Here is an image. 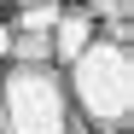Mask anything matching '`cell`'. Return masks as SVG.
<instances>
[{
  "label": "cell",
  "mask_w": 134,
  "mask_h": 134,
  "mask_svg": "<svg viewBox=\"0 0 134 134\" xmlns=\"http://www.w3.org/2000/svg\"><path fill=\"white\" fill-rule=\"evenodd\" d=\"M58 12H64V0H53V6H24L18 24H12V35H53Z\"/></svg>",
  "instance_id": "277c9868"
},
{
  "label": "cell",
  "mask_w": 134,
  "mask_h": 134,
  "mask_svg": "<svg viewBox=\"0 0 134 134\" xmlns=\"http://www.w3.org/2000/svg\"><path fill=\"white\" fill-rule=\"evenodd\" d=\"M12 6H18V12H24V6H53V0H12Z\"/></svg>",
  "instance_id": "ba28073f"
},
{
  "label": "cell",
  "mask_w": 134,
  "mask_h": 134,
  "mask_svg": "<svg viewBox=\"0 0 134 134\" xmlns=\"http://www.w3.org/2000/svg\"><path fill=\"white\" fill-rule=\"evenodd\" d=\"M82 12L93 18V24H105V29L134 24V0H82Z\"/></svg>",
  "instance_id": "5b68a950"
},
{
  "label": "cell",
  "mask_w": 134,
  "mask_h": 134,
  "mask_svg": "<svg viewBox=\"0 0 134 134\" xmlns=\"http://www.w3.org/2000/svg\"><path fill=\"white\" fill-rule=\"evenodd\" d=\"M12 53V24H0V58Z\"/></svg>",
  "instance_id": "52a82bcc"
},
{
  "label": "cell",
  "mask_w": 134,
  "mask_h": 134,
  "mask_svg": "<svg viewBox=\"0 0 134 134\" xmlns=\"http://www.w3.org/2000/svg\"><path fill=\"white\" fill-rule=\"evenodd\" d=\"M58 76H64V93H70V111L87 128L128 134V117H134V53L122 41L93 35Z\"/></svg>",
  "instance_id": "6da1fadb"
},
{
  "label": "cell",
  "mask_w": 134,
  "mask_h": 134,
  "mask_svg": "<svg viewBox=\"0 0 134 134\" xmlns=\"http://www.w3.org/2000/svg\"><path fill=\"white\" fill-rule=\"evenodd\" d=\"M12 64H53V41L47 35H12Z\"/></svg>",
  "instance_id": "8992f818"
},
{
  "label": "cell",
  "mask_w": 134,
  "mask_h": 134,
  "mask_svg": "<svg viewBox=\"0 0 134 134\" xmlns=\"http://www.w3.org/2000/svg\"><path fill=\"white\" fill-rule=\"evenodd\" d=\"M70 117L58 64H12L0 76V134H64Z\"/></svg>",
  "instance_id": "7a4b0ae2"
},
{
  "label": "cell",
  "mask_w": 134,
  "mask_h": 134,
  "mask_svg": "<svg viewBox=\"0 0 134 134\" xmlns=\"http://www.w3.org/2000/svg\"><path fill=\"white\" fill-rule=\"evenodd\" d=\"M93 35H99L93 18H87L82 6H64V12H58V24H53V35H47V41H53V64H70Z\"/></svg>",
  "instance_id": "3957f363"
}]
</instances>
